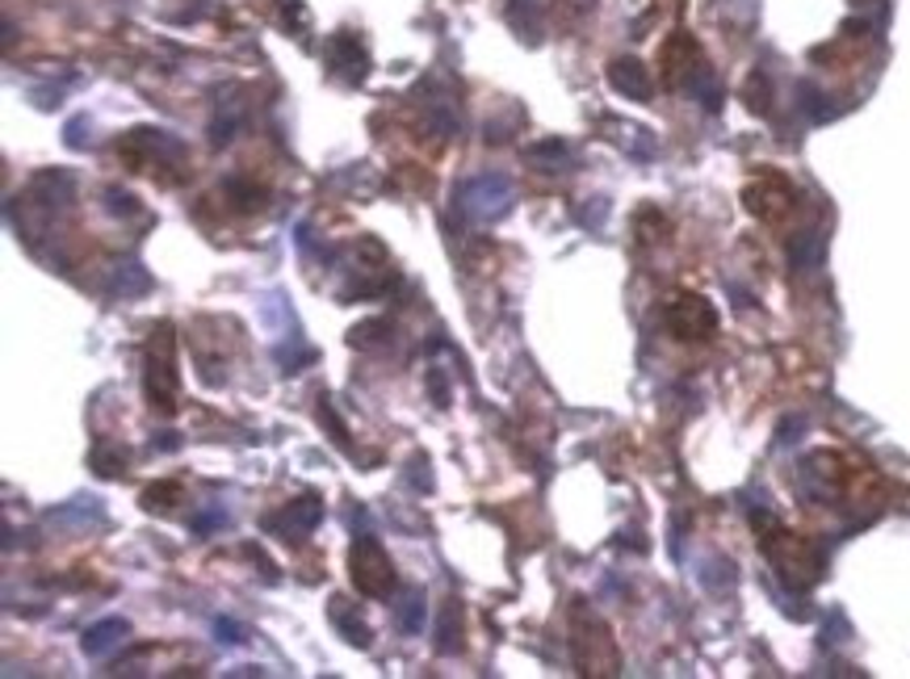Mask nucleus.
Here are the masks:
<instances>
[{
    "mask_svg": "<svg viewBox=\"0 0 910 679\" xmlns=\"http://www.w3.org/2000/svg\"><path fill=\"white\" fill-rule=\"evenodd\" d=\"M143 390H147L152 411H160V415L177 411V361H172V331H168V324H160V331H152Z\"/></svg>",
    "mask_w": 910,
    "mask_h": 679,
    "instance_id": "obj_1",
    "label": "nucleus"
},
{
    "mask_svg": "<svg viewBox=\"0 0 910 679\" xmlns=\"http://www.w3.org/2000/svg\"><path fill=\"white\" fill-rule=\"evenodd\" d=\"M508 206H512V181L500 177V172L470 177L457 190V210L466 218H475V222H491V218L508 215Z\"/></svg>",
    "mask_w": 910,
    "mask_h": 679,
    "instance_id": "obj_2",
    "label": "nucleus"
},
{
    "mask_svg": "<svg viewBox=\"0 0 910 679\" xmlns=\"http://www.w3.org/2000/svg\"><path fill=\"white\" fill-rule=\"evenodd\" d=\"M348 571H352V583H357L361 596L382 599L391 596V587H395V567H391L386 549L374 537H357L352 542V549H348Z\"/></svg>",
    "mask_w": 910,
    "mask_h": 679,
    "instance_id": "obj_3",
    "label": "nucleus"
},
{
    "mask_svg": "<svg viewBox=\"0 0 910 679\" xmlns=\"http://www.w3.org/2000/svg\"><path fill=\"white\" fill-rule=\"evenodd\" d=\"M320 520H323V504L315 495H307V499L286 504L282 512H273V517L265 520V529L268 533H282V542H307V537L315 533Z\"/></svg>",
    "mask_w": 910,
    "mask_h": 679,
    "instance_id": "obj_4",
    "label": "nucleus"
},
{
    "mask_svg": "<svg viewBox=\"0 0 910 679\" xmlns=\"http://www.w3.org/2000/svg\"><path fill=\"white\" fill-rule=\"evenodd\" d=\"M668 324L680 340H701V336H709V331H714L718 315H714V306H709L705 299L680 294V299L668 306Z\"/></svg>",
    "mask_w": 910,
    "mask_h": 679,
    "instance_id": "obj_5",
    "label": "nucleus"
},
{
    "mask_svg": "<svg viewBox=\"0 0 910 679\" xmlns=\"http://www.w3.org/2000/svg\"><path fill=\"white\" fill-rule=\"evenodd\" d=\"M327 63L336 68V72H345V81H366V51L357 47V38L352 34H336L332 43H327Z\"/></svg>",
    "mask_w": 910,
    "mask_h": 679,
    "instance_id": "obj_6",
    "label": "nucleus"
},
{
    "mask_svg": "<svg viewBox=\"0 0 910 679\" xmlns=\"http://www.w3.org/2000/svg\"><path fill=\"white\" fill-rule=\"evenodd\" d=\"M127 642V621H118V617H109V621H97L93 629H84V654L88 658H106L109 651H118Z\"/></svg>",
    "mask_w": 910,
    "mask_h": 679,
    "instance_id": "obj_7",
    "label": "nucleus"
},
{
    "mask_svg": "<svg viewBox=\"0 0 910 679\" xmlns=\"http://www.w3.org/2000/svg\"><path fill=\"white\" fill-rule=\"evenodd\" d=\"M327 613H332V626L345 633L348 646H361V651L370 646V629H366V621H361V617L352 613V604H348V599L336 596V599H332V608H327Z\"/></svg>",
    "mask_w": 910,
    "mask_h": 679,
    "instance_id": "obj_8",
    "label": "nucleus"
},
{
    "mask_svg": "<svg viewBox=\"0 0 910 679\" xmlns=\"http://www.w3.org/2000/svg\"><path fill=\"white\" fill-rule=\"evenodd\" d=\"M609 81H613V88L616 93H625V97H638V101L650 97V81H646L643 63H634V59H621V63H613Z\"/></svg>",
    "mask_w": 910,
    "mask_h": 679,
    "instance_id": "obj_9",
    "label": "nucleus"
},
{
    "mask_svg": "<svg viewBox=\"0 0 910 679\" xmlns=\"http://www.w3.org/2000/svg\"><path fill=\"white\" fill-rule=\"evenodd\" d=\"M525 160L534 163L537 172H563V163L571 160V147H566L563 138H546V143H534L525 151Z\"/></svg>",
    "mask_w": 910,
    "mask_h": 679,
    "instance_id": "obj_10",
    "label": "nucleus"
},
{
    "mask_svg": "<svg viewBox=\"0 0 910 679\" xmlns=\"http://www.w3.org/2000/svg\"><path fill=\"white\" fill-rule=\"evenodd\" d=\"M395 621H399L403 633H420V629H424V592H420V587H403L399 592Z\"/></svg>",
    "mask_w": 910,
    "mask_h": 679,
    "instance_id": "obj_11",
    "label": "nucleus"
},
{
    "mask_svg": "<svg viewBox=\"0 0 910 679\" xmlns=\"http://www.w3.org/2000/svg\"><path fill=\"white\" fill-rule=\"evenodd\" d=\"M789 185L780 181L777 185V193H764V190H747V210L751 215H759V218H777V215H785V206H789Z\"/></svg>",
    "mask_w": 910,
    "mask_h": 679,
    "instance_id": "obj_12",
    "label": "nucleus"
},
{
    "mask_svg": "<svg viewBox=\"0 0 910 679\" xmlns=\"http://www.w3.org/2000/svg\"><path fill=\"white\" fill-rule=\"evenodd\" d=\"M122 465H127V449H122V445H97V449H93V470H97L101 478L122 474Z\"/></svg>",
    "mask_w": 910,
    "mask_h": 679,
    "instance_id": "obj_13",
    "label": "nucleus"
},
{
    "mask_svg": "<svg viewBox=\"0 0 910 679\" xmlns=\"http://www.w3.org/2000/svg\"><path fill=\"white\" fill-rule=\"evenodd\" d=\"M152 286V277L139 269V265H122V272H113V290H122V294H143Z\"/></svg>",
    "mask_w": 910,
    "mask_h": 679,
    "instance_id": "obj_14",
    "label": "nucleus"
},
{
    "mask_svg": "<svg viewBox=\"0 0 910 679\" xmlns=\"http://www.w3.org/2000/svg\"><path fill=\"white\" fill-rule=\"evenodd\" d=\"M454 621H457V604H450V608L441 613V626H436V651L441 654H454L457 646H462V642H457V633H462V629L454 633Z\"/></svg>",
    "mask_w": 910,
    "mask_h": 679,
    "instance_id": "obj_15",
    "label": "nucleus"
},
{
    "mask_svg": "<svg viewBox=\"0 0 910 679\" xmlns=\"http://www.w3.org/2000/svg\"><path fill=\"white\" fill-rule=\"evenodd\" d=\"M172 499H181V487H177V483H160V487L143 490V508H147V512H168Z\"/></svg>",
    "mask_w": 910,
    "mask_h": 679,
    "instance_id": "obj_16",
    "label": "nucleus"
},
{
    "mask_svg": "<svg viewBox=\"0 0 910 679\" xmlns=\"http://www.w3.org/2000/svg\"><path fill=\"white\" fill-rule=\"evenodd\" d=\"M223 190L236 197V206H240V210H256V206H261V190H256V185H243L240 177H231Z\"/></svg>",
    "mask_w": 910,
    "mask_h": 679,
    "instance_id": "obj_17",
    "label": "nucleus"
},
{
    "mask_svg": "<svg viewBox=\"0 0 910 679\" xmlns=\"http://www.w3.org/2000/svg\"><path fill=\"white\" fill-rule=\"evenodd\" d=\"M106 197H109V210H113V215H139V206H134V197H131V193L109 190Z\"/></svg>",
    "mask_w": 910,
    "mask_h": 679,
    "instance_id": "obj_18",
    "label": "nucleus"
},
{
    "mask_svg": "<svg viewBox=\"0 0 910 679\" xmlns=\"http://www.w3.org/2000/svg\"><path fill=\"white\" fill-rule=\"evenodd\" d=\"M215 633H218V642H231V646H236V642H243V629L236 626V621H218Z\"/></svg>",
    "mask_w": 910,
    "mask_h": 679,
    "instance_id": "obj_19",
    "label": "nucleus"
}]
</instances>
